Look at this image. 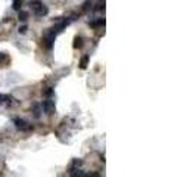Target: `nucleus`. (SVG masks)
Wrapping results in <instances>:
<instances>
[{
  "mask_svg": "<svg viewBox=\"0 0 196 177\" xmlns=\"http://www.w3.org/2000/svg\"><path fill=\"white\" fill-rule=\"evenodd\" d=\"M13 124L16 129L19 130H24V132H28V130H33V125H30L28 122L22 120V118H13Z\"/></svg>",
  "mask_w": 196,
  "mask_h": 177,
  "instance_id": "1",
  "label": "nucleus"
},
{
  "mask_svg": "<svg viewBox=\"0 0 196 177\" xmlns=\"http://www.w3.org/2000/svg\"><path fill=\"white\" fill-rule=\"evenodd\" d=\"M41 109H44V112H46L47 115L55 114V111H56V108H55V102L50 100V99L43 100V103H41Z\"/></svg>",
  "mask_w": 196,
  "mask_h": 177,
  "instance_id": "2",
  "label": "nucleus"
},
{
  "mask_svg": "<svg viewBox=\"0 0 196 177\" xmlns=\"http://www.w3.org/2000/svg\"><path fill=\"white\" fill-rule=\"evenodd\" d=\"M55 37H56V34L50 33V34H49V35L46 37V38L43 40V42H44V46H46L47 49H52V47H53V42H55Z\"/></svg>",
  "mask_w": 196,
  "mask_h": 177,
  "instance_id": "3",
  "label": "nucleus"
},
{
  "mask_svg": "<svg viewBox=\"0 0 196 177\" xmlns=\"http://www.w3.org/2000/svg\"><path fill=\"white\" fill-rule=\"evenodd\" d=\"M68 24H69V21H64V22H60L59 25H56V27H53V28H52V33H53V34L62 33V31H64V28H65V27H67Z\"/></svg>",
  "mask_w": 196,
  "mask_h": 177,
  "instance_id": "4",
  "label": "nucleus"
},
{
  "mask_svg": "<svg viewBox=\"0 0 196 177\" xmlns=\"http://www.w3.org/2000/svg\"><path fill=\"white\" fill-rule=\"evenodd\" d=\"M34 12H35V15H37V16H44V15H47V13H49V9H47L44 5H41V6H40L38 9H35Z\"/></svg>",
  "mask_w": 196,
  "mask_h": 177,
  "instance_id": "5",
  "label": "nucleus"
},
{
  "mask_svg": "<svg viewBox=\"0 0 196 177\" xmlns=\"http://www.w3.org/2000/svg\"><path fill=\"white\" fill-rule=\"evenodd\" d=\"M33 111H34V117L35 118H40L41 117V106L40 105H33Z\"/></svg>",
  "mask_w": 196,
  "mask_h": 177,
  "instance_id": "6",
  "label": "nucleus"
},
{
  "mask_svg": "<svg viewBox=\"0 0 196 177\" xmlns=\"http://www.w3.org/2000/svg\"><path fill=\"white\" fill-rule=\"evenodd\" d=\"M12 100L13 99L9 95H0V103H11Z\"/></svg>",
  "mask_w": 196,
  "mask_h": 177,
  "instance_id": "7",
  "label": "nucleus"
},
{
  "mask_svg": "<svg viewBox=\"0 0 196 177\" xmlns=\"http://www.w3.org/2000/svg\"><path fill=\"white\" fill-rule=\"evenodd\" d=\"M87 64H89V56H83V59H81V62H80V66L83 69H86V68H87Z\"/></svg>",
  "mask_w": 196,
  "mask_h": 177,
  "instance_id": "8",
  "label": "nucleus"
},
{
  "mask_svg": "<svg viewBox=\"0 0 196 177\" xmlns=\"http://www.w3.org/2000/svg\"><path fill=\"white\" fill-rule=\"evenodd\" d=\"M81 46H83V38H81V37H75V40H74V47L78 49Z\"/></svg>",
  "mask_w": 196,
  "mask_h": 177,
  "instance_id": "9",
  "label": "nucleus"
},
{
  "mask_svg": "<svg viewBox=\"0 0 196 177\" xmlns=\"http://www.w3.org/2000/svg\"><path fill=\"white\" fill-rule=\"evenodd\" d=\"M13 9L15 11H21V6H22V3H21V0H13Z\"/></svg>",
  "mask_w": 196,
  "mask_h": 177,
  "instance_id": "10",
  "label": "nucleus"
},
{
  "mask_svg": "<svg viewBox=\"0 0 196 177\" xmlns=\"http://www.w3.org/2000/svg\"><path fill=\"white\" fill-rule=\"evenodd\" d=\"M18 12H19V21L25 22L28 19V13H27V12H22V11H18Z\"/></svg>",
  "mask_w": 196,
  "mask_h": 177,
  "instance_id": "11",
  "label": "nucleus"
},
{
  "mask_svg": "<svg viewBox=\"0 0 196 177\" xmlns=\"http://www.w3.org/2000/svg\"><path fill=\"white\" fill-rule=\"evenodd\" d=\"M41 5H43V3H41V2H40V0H35V2H33V3H31V5H30V6H31V8H33V11H35V9H38V8H40V6H41Z\"/></svg>",
  "mask_w": 196,
  "mask_h": 177,
  "instance_id": "12",
  "label": "nucleus"
},
{
  "mask_svg": "<svg viewBox=\"0 0 196 177\" xmlns=\"http://www.w3.org/2000/svg\"><path fill=\"white\" fill-rule=\"evenodd\" d=\"M105 24V19H99V21H96V22H92L90 25L92 27H99V25H103Z\"/></svg>",
  "mask_w": 196,
  "mask_h": 177,
  "instance_id": "13",
  "label": "nucleus"
},
{
  "mask_svg": "<svg viewBox=\"0 0 196 177\" xmlns=\"http://www.w3.org/2000/svg\"><path fill=\"white\" fill-rule=\"evenodd\" d=\"M6 59H8V55H6V53H3V52H0V64H3Z\"/></svg>",
  "mask_w": 196,
  "mask_h": 177,
  "instance_id": "14",
  "label": "nucleus"
},
{
  "mask_svg": "<svg viewBox=\"0 0 196 177\" xmlns=\"http://www.w3.org/2000/svg\"><path fill=\"white\" fill-rule=\"evenodd\" d=\"M90 6H92V2H90V0H87V2H86V3L83 5V9H84V11H87V9H89Z\"/></svg>",
  "mask_w": 196,
  "mask_h": 177,
  "instance_id": "15",
  "label": "nucleus"
},
{
  "mask_svg": "<svg viewBox=\"0 0 196 177\" xmlns=\"http://www.w3.org/2000/svg\"><path fill=\"white\" fill-rule=\"evenodd\" d=\"M44 95H46V96H52V95H53V88L49 87L47 90H44Z\"/></svg>",
  "mask_w": 196,
  "mask_h": 177,
  "instance_id": "16",
  "label": "nucleus"
},
{
  "mask_svg": "<svg viewBox=\"0 0 196 177\" xmlns=\"http://www.w3.org/2000/svg\"><path fill=\"white\" fill-rule=\"evenodd\" d=\"M27 30H28V28H27V25H22V27L19 28V33H21V34H24V33H25V31H27Z\"/></svg>",
  "mask_w": 196,
  "mask_h": 177,
  "instance_id": "17",
  "label": "nucleus"
}]
</instances>
